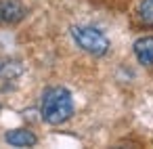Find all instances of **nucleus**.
I'll return each mask as SVG.
<instances>
[{"label":"nucleus","mask_w":153,"mask_h":149,"mask_svg":"<svg viewBox=\"0 0 153 149\" xmlns=\"http://www.w3.org/2000/svg\"><path fill=\"white\" fill-rule=\"evenodd\" d=\"M42 120L51 126H59L67 122L74 113V99L71 92L63 86H51L42 95V105H40Z\"/></svg>","instance_id":"obj_1"},{"label":"nucleus","mask_w":153,"mask_h":149,"mask_svg":"<svg viewBox=\"0 0 153 149\" xmlns=\"http://www.w3.org/2000/svg\"><path fill=\"white\" fill-rule=\"evenodd\" d=\"M71 38H74V42L82 51H86L92 57H103L109 51V38L101 30H97V28H90V25H74L71 28Z\"/></svg>","instance_id":"obj_2"},{"label":"nucleus","mask_w":153,"mask_h":149,"mask_svg":"<svg viewBox=\"0 0 153 149\" xmlns=\"http://www.w3.org/2000/svg\"><path fill=\"white\" fill-rule=\"evenodd\" d=\"M25 17V9L17 0H4L0 2V23L2 25H15Z\"/></svg>","instance_id":"obj_3"},{"label":"nucleus","mask_w":153,"mask_h":149,"mask_svg":"<svg viewBox=\"0 0 153 149\" xmlns=\"http://www.w3.org/2000/svg\"><path fill=\"white\" fill-rule=\"evenodd\" d=\"M4 141L13 147H34L38 143L36 134L32 130H25V128H15V130H9L4 134Z\"/></svg>","instance_id":"obj_4"},{"label":"nucleus","mask_w":153,"mask_h":149,"mask_svg":"<svg viewBox=\"0 0 153 149\" xmlns=\"http://www.w3.org/2000/svg\"><path fill=\"white\" fill-rule=\"evenodd\" d=\"M134 55L138 63L153 65V36H143L134 42Z\"/></svg>","instance_id":"obj_5"},{"label":"nucleus","mask_w":153,"mask_h":149,"mask_svg":"<svg viewBox=\"0 0 153 149\" xmlns=\"http://www.w3.org/2000/svg\"><path fill=\"white\" fill-rule=\"evenodd\" d=\"M138 21L145 28H153V0H140V4H138Z\"/></svg>","instance_id":"obj_6"},{"label":"nucleus","mask_w":153,"mask_h":149,"mask_svg":"<svg viewBox=\"0 0 153 149\" xmlns=\"http://www.w3.org/2000/svg\"><path fill=\"white\" fill-rule=\"evenodd\" d=\"M0 74L2 76H9V78H17L21 74V65L17 61H7L2 67H0Z\"/></svg>","instance_id":"obj_7"}]
</instances>
